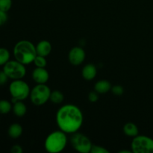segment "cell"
Listing matches in <instances>:
<instances>
[{
    "label": "cell",
    "instance_id": "5b68a950",
    "mask_svg": "<svg viewBox=\"0 0 153 153\" xmlns=\"http://www.w3.org/2000/svg\"><path fill=\"white\" fill-rule=\"evenodd\" d=\"M9 92L12 98L23 101L30 96L31 89L28 83L24 82L22 79H16L10 82L9 85Z\"/></svg>",
    "mask_w": 153,
    "mask_h": 153
},
{
    "label": "cell",
    "instance_id": "3957f363",
    "mask_svg": "<svg viewBox=\"0 0 153 153\" xmlns=\"http://www.w3.org/2000/svg\"><path fill=\"white\" fill-rule=\"evenodd\" d=\"M68 142L67 133L61 130L55 131L46 137L44 148L49 153L61 152L66 148Z\"/></svg>",
    "mask_w": 153,
    "mask_h": 153
},
{
    "label": "cell",
    "instance_id": "6da1fadb",
    "mask_svg": "<svg viewBox=\"0 0 153 153\" xmlns=\"http://www.w3.org/2000/svg\"><path fill=\"white\" fill-rule=\"evenodd\" d=\"M55 120L60 130L72 134L77 132L82 126L84 116L79 107L75 105L67 104L58 109Z\"/></svg>",
    "mask_w": 153,
    "mask_h": 153
},
{
    "label": "cell",
    "instance_id": "d4e9b609",
    "mask_svg": "<svg viewBox=\"0 0 153 153\" xmlns=\"http://www.w3.org/2000/svg\"><path fill=\"white\" fill-rule=\"evenodd\" d=\"M88 100L91 102H96L98 101L99 100V94L97 91H91L89 94H88Z\"/></svg>",
    "mask_w": 153,
    "mask_h": 153
},
{
    "label": "cell",
    "instance_id": "83f0119b",
    "mask_svg": "<svg viewBox=\"0 0 153 153\" xmlns=\"http://www.w3.org/2000/svg\"><path fill=\"white\" fill-rule=\"evenodd\" d=\"M132 151H129V150H121L120 151V153H131Z\"/></svg>",
    "mask_w": 153,
    "mask_h": 153
},
{
    "label": "cell",
    "instance_id": "4fadbf2b",
    "mask_svg": "<svg viewBox=\"0 0 153 153\" xmlns=\"http://www.w3.org/2000/svg\"><path fill=\"white\" fill-rule=\"evenodd\" d=\"M111 84L107 80H100L94 85V91L99 94H105L111 91Z\"/></svg>",
    "mask_w": 153,
    "mask_h": 153
},
{
    "label": "cell",
    "instance_id": "ba28073f",
    "mask_svg": "<svg viewBox=\"0 0 153 153\" xmlns=\"http://www.w3.org/2000/svg\"><path fill=\"white\" fill-rule=\"evenodd\" d=\"M70 143L75 150L81 153L91 152L93 146L88 136L78 131L72 134L70 137Z\"/></svg>",
    "mask_w": 153,
    "mask_h": 153
},
{
    "label": "cell",
    "instance_id": "277c9868",
    "mask_svg": "<svg viewBox=\"0 0 153 153\" xmlns=\"http://www.w3.org/2000/svg\"><path fill=\"white\" fill-rule=\"evenodd\" d=\"M51 92L50 88L46 84H37L31 90L30 100L34 105L41 106L49 101Z\"/></svg>",
    "mask_w": 153,
    "mask_h": 153
},
{
    "label": "cell",
    "instance_id": "44dd1931",
    "mask_svg": "<svg viewBox=\"0 0 153 153\" xmlns=\"http://www.w3.org/2000/svg\"><path fill=\"white\" fill-rule=\"evenodd\" d=\"M12 6V0H0V10L3 11H9Z\"/></svg>",
    "mask_w": 153,
    "mask_h": 153
},
{
    "label": "cell",
    "instance_id": "484cf974",
    "mask_svg": "<svg viewBox=\"0 0 153 153\" xmlns=\"http://www.w3.org/2000/svg\"><path fill=\"white\" fill-rule=\"evenodd\" d=\"M8 76L3 71V70L1 71H0V86H2V85H5L7 82V81H8Z\"/></svg>",
    "mask_w": 153,
    "mask_h": 153
},
{
    "label": "cell",
    "instance_id": "ac0fdd59",
    "mask_svg": "<svg viewBox=\"0 0 153 153\" xmlns=\"http://www.w3.org/2000/svg\"><path fill=\"white\" fill-rule=\"evenodd\" d=\"M13 105L6 100H0V114H7L12 110Z\"/></svg>",
    "mask_w": 153,
    "mask_h": 153
},
{
    "label": "cell",
    "instance_id": "7402d4cb",
    "mask_svg": "<svg viewBox=\"0 0 153 153\" xmlns=\"http://www.w3.org/2000/svg\"><path fill=\"white\" fill-rule=\"evenodd\" d=\"M111 92L113 93V94H114L115 96H121L123 94L124 88L123 87L121 86V85H114V86L111 87Z\"/></svg>",
    "mask_w": 153,
    "mask_h": 153
},
{
    "label": "cell",
    "instance_id": "ffe728a7",
    "mask_svg": "<svg viewBox=\"0 0 153 153\" xmlns=\"http://www.w3.org/2000/svg\"><path fill=\"white\" fill-rule=\"evenodd\" d=\"M34 65L37 67H46L47 65V61L46 59V57L41 56V55H38L35 57L34 60Z\"/></svg>",
    "mask_w": 153,
    "mask_h": 153
},
{
    "label": "cell",
    "instance_id": "52a82bcc",
    "mask_svg": "<svg viewBox=\"0 0 153 153\" xmlns=\"http://www.w3.org/2000/svg\"><path fill=\"white\" fill-rule=\"evenodd\" d=\"M131 148L134 153H153V139L146 135H137L133 137Z\"/></svg>",
    "mask_w": 153,
    "mask_h": 153
},
{
    "label": "cell",
    "instance_id": "2e32d148",
    "mask_svg": "<svg viewBox=\"0 0 153 153\" xmlns=\"http://www.w3.org/2000/svg\"><path fill=\"white\" fill-rule=\"evenodd\" d=\"M123 130L124 134L128 136V137H134L137 135H138V128H137V125L134 124V123L129 122L126 123L124 125Z\"/></svg>",
    "mask_w": 153,
    "mask_h": 153
},
{
    "label": "cell",
    "instance_id": "603a6c76",
    "mask_svg": "<svg viewBox=\"0 0 153 153\" xmlns=\"http://www.w3.org/2000/svg\"><path fill=\"white\" fill-rule=\"evenodd\" d=\"M91 153H109V151L105 147L99 145H93L91 150Z\"/></svg>",
    "mask_w": 153,
    "mask_h": 153
},
{
    "label": "cell",
    "instance_id": "5bb4252c",
    "mask_svg": "<svg viewBox=\"0 0 153 153\" xmlns=\"http://www.w3.org/2000/svg\"><path fill=\"white\" fill-rule=\"evenodd\" d=\"M22 131H23V128H22V126L17 123H14L10 125L8 130H7V134H8L9 137L11 138L16 139L19 138L22 135Z\"/></svg>",
    "mask_w": 153,
    "mask_h": 153
},
{
    "label": "cell",
    "instance_id": "e0dca14e",
    "mask_svg": "<svg viewBox=\"0 0 153 153\" xmlns=\"http://www.w3.org/2000/svg\"><path fill=\"white\" fill-rule=\"evenodd\" d=\"M64 100V95L61 91H54L51 92L49 100L54 104H61Z\"/></svg>",
    "mask_w": 153,
    "mask_h": 153
},
{
    "label": "cell",
    "instance_id": "9c48e42d",
    "mask_svg": "<svg viewBox=\"0 0 153 153\" xmlns=\"http://www.w3.org/2000/svg\"><path fill=\"white\" fill-rule=\"evenodd\" d=\"M86 54L83 48L79 46H75L72 48L68 54V60L72 65H81L85 61Z\"/></svg>",
    "mask_w": 153,
    "mask_h": 153
},
{
    "label": "cell",
    "instance_id": "f1b7e54d",
    "mask_svg": "<svg viewBox=\"0 0 153 153\" xmlns=\"http://www.w3.org/2000/svg\"><path fill=\"white\" fill-rule=\"evenodd\" d=\"M49 1H52V0H49Z\"/></svg>",
    "mask_w": 153,
    "mask_h": 153
},
{
    "label": "cell",
    "instance_id": "7a4b0ae2",
    "mask_svg": "<svg viewBox=\"0 0 153 153\" xmlns=\"http://www.w3.org/2000/svg\"><path fill=\"white\" fill-rule=\"evenodd\" d=\"M13 53L15 59L25 65L34 62V58L37 55L36 46L27 40L17 42L13 47Z\"/></svg>",
    "mask_w": 153,
    "mask_h": 153
},
{
    "label": "cell",
    "instance_id": "d6986e66",
    "mask_svg": "<svg viewBox=\"0 0 153 153\" xmlns=\"http://www.w3.org/2000/svg\"><path fill=\"white\" fill-rule=\"evenodd\" d=\"M10 54L8 49L0 47V67L4 66L7 61H10Z\"/></svg>",
    "mask_w": 153,
    "mask_h": 153
},
{
    "label": "cell",
    "instance_id": "8fae6325",
    "mask_svg": "<svg viewBox=\"0 0 153 153\" xmlns=\"http://www.w3.org/2000/svg\"><path fill=\"white\" fill-rule=\"evenodd\" d=\"M52 49V44L48 40H43L39 42L36 46V50H37V54L38 55L46 57L51 53Z\"/></svg>",
    "mask_w": 153,
    "mask_h": 153
},
{
    "label": "cell",
    "instance_id": "9a60e30c",
    "mask_svg": "<svg viewBox=\"0 0 153 153\" xmlns=\"http://www.w3.org/2000/svg\"><path fill=\"white\" fill-rule=\"evenodd\" d=\"M12 111L15 116L18 117H22L26 114L27 107L23 102L19 100L13 104Z\"/></svg>",
    "mask_w": 153,
    "mask_h": 153
},
{
    "label": "cell",
    "instance_id": "8992f818",
    "mask_svg": "<svg viewBox=\"0 0 153 153\" xmlns=\"http://www.w3.org/2000/svg\"><path fill=\"white\" fill-rule=\"evenodd\" d=\"M3 71L12 80L22 79L26 75L25 64L15 60H10L3 66Z\"/></svg>",
    "mask_w": 153,
    "mask_h": 153
},
{
    "label": "cell",
    "instance_id": "7c38bea8",
    "mask_svg": "<svg viewBox=\"0 0 153 153\" xmlns=\"http://www.w3.org/2000/svg\"><path fill=\"white\" fill-rule=\"evenodd\" d=\"M97 67L93 64H88L83 67L82 71V77L87 81H91L97 76Z\"/></svg>",
    "mask_w": 153,
    "mask_h": 153
},
{
    "label": "cell",
    "instance_id": "30bf717a",
    "mask_svg": "<svg viewBox=\"0 0 153 153\" xmlns=\"http://www.w3.org/2000/svg\"><path fill=\"white\" fill-rule=\"evenodd\" d=\"M31 76L33 80L37 84H46L49 79V72L44 67H36Z\"/></svg>",
    "mask_w": 153,
    "mask_h": 153
},
{
    "label": "cell",
    "instance_id": "cb8c5ba5",
    "mask_svg": "<svg viewBox=\"0 0 153 153\" xmlns=\"http://www.w3.org/2000/svg\"><path fill=\"white\" fill-rule=\"evenodd\" d=\"M8 19L7 12L0 10V26L4 25Z\"/></svg>",
    "mask_w": 153,
    "mask_h": 153
},
{
    "label": "cell",
    "instance_id": "4316f807",
    "mask_svg": "<svg viewBox=\"0 0 153 153\" xmlns=\"http://www.w3.org/2000/svg\"><path fill=\"white\" fill-rule=\"evenodd\" d=\"M10 151L12 153H22L23 150H22V148L20 145L15 144L12 146Z\"/></svg>",
    "mask_w": 153,
    "mask_h": 153
}]
</instances>
